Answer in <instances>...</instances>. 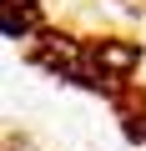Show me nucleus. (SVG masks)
<instances>
[{"label":"nucleus","instance_id":"obj_1","mask_svg":"<svg viewBox=\"0 0 146 151\" xmlns=\"http://www.w3.org/2000/svg\"><path fill=\"white\" fill-rule=\"evenodd\" d=\"M35 25H40L35 0H5V10H0V30H5V40H30Z\"/></svg>","mask_w":146,"mask_h":151}]
</instances>
